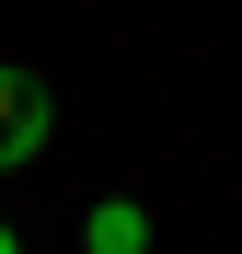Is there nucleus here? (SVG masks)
Segmentation results:
<instances>
[{
	"mask_svg": "<svg viewBox=\"0 0 242 254\" xmlns=\"http://www.w3.org/2000/svg\"><path fill=\"white\" fill-rule=\"evenodd\" d=\"M47 127H58L47 81H35V69H0V174H23V162L47 150Z\"/></svg>",
	"mask_w": 242,
	"mask_h": 254,
	"instance_id": "1",
	"label": "nucleus"
},
{
	"mask_svg": "<svg viewBox=\"0 0 242 254\" xmlns=\"http://www.w3.org/2000/svg\"><path fill=\"white\" fill-rule=\"evenodd\" d=\"M81 243H93V254H150V208H127V196H104L93 220H81Z\"/></svg>",
	"mask_w": 242,
	"mask_h": 254,
	"instance_id": "2",
	"label": "nucleus"
},
{
	"mask_svg": "<svg viewBox=\"0 0 242 254\" xmlns=\"http://www.w3.org/2000/svg\"><path fill=\"white\" fill-rule=\"evenodd\" d=\"M0 254H23V243H12V231H0Z\"/></svg>",
	"mask_w": 242,
	"mask_h": 254,
	"instance_id": "3",
	"label": "nucleus"
}]
</instances>
